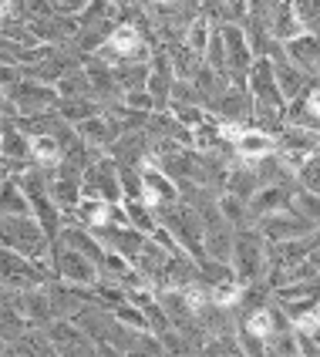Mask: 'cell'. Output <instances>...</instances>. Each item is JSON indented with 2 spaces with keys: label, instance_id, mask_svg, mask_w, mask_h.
<instances>
[{
  "label": "cell",
  "instance_id": "cell-1",
  "mask_svg": "<svg viewBox=\"0 0 320 357\" xmlns=\"http://www.w3.org/2000/svg\"><path fill=\"white\" fill-rule=\"evenodd\" d=\"M270 257H273V243L263 236L257 226H243L236 229V239H233V273L243 287L250 283H260V280L270 277Z\"/></svg>",
  "mask_w": 320,
  "mask_h": 357
},
{
  "label": "cell",
  "instance_id": "cell-2",
  "mask_svg": "<svg viewBox=\"0 0 320 357\" xmlns=\"http://www.w3.org/2000/svg\"><path fill=\"white\" fill-rule=\"evenodd\" d=\"M0 239L7 250H17L31 259H44L51 263V246L54 239L47 236V229L40 226V219L34 213L27 216H3L0 219Z\"/></svg>",
  "mask_w": 320,
  "mask_h": 357
},
{
  "label": "cell",
  "instance_id": "cell-3",
  "mask_svg": "<svg viewBox=\"0 0 320 357\" xmlns=\"http://www.w3.org/2000/svg\"><path fill=\"white\" fill-rule=\"evenodd\" d=\"M155 44L148 40V34L142 31V24L135 20H121L119 27L112 31V38L95 51V58L119 68V64H135V61H152Z\"/></svg>",
  "mask_w": 320,
  "mask_h": 357
},
{
  "label": "cell",
  "instance_id": "cell-4",
  "mask_svg": "<svg viewBox=\"0 0 320 357\" xmlns=\"http://www.w3.org/2000/svg\"><path fill=\"white\" fill-rule=\"evenodd\" d=\"M0 270H3V287L7 290H27V287H40V283L58 280L51 263L31 259L17 253V250H7V246H3V257H0Z\"/></svg>",
  "mask_w": 320,
  "mask_h": 357
},
{
  "label": "cell",
  "instance_id": "cell-5",
  "mask_svg": "<svg viewBox=\"0 0 320 357\" xmlns=\"http://www.w3.org/2000/svg\"><path fill=\"white\" fill-rule=\"evenodd\" d=\"M51 266H54L58 280L75 283V287H95L101 280L98 259H91L88 253H81V250L64 246L58 239H54V246H51Z\"/></svg>",
  "mask_w": 320,
  "mask_h": 357
},
{
  "label": "cell",
  "instance_id": "cell-6",
  "mask_svg": "<svg viewBox=\"0 0 320 357\" xmlns=\"http://www.w3.org/2000/svg\"><path fill=\"white\" fill-rule=\"evenodd\" d=\"M81 189H84V196L108 199V202H121V199H125V192H121V169H119V162L112 159L108 152H105V155H98V159L84 169V176H81Z\"/></svg>",
  "mask_w": 320,
  "mask_h": 357
},
{
  "label": "cell",
  "instance_id": "cell-7",
  "mask_svg": "<svg viewBox=\"0 0 320 357\" xmlns=\"http://www.w3.org/2000/svg\"><path fill=\"white\" fill-rule=\"evenodd\" d=\"M220 31H222V40H226V75H229V81H236V84H246L253 64H257L250 38H246L243 24H233V20L222 24Z\"/></svg>",
  "mask_w": 320,
  "mask_h": 357
},
{
  "label": "cell",
  "instance_id": "cell-8",
  "mask_svg": "<svg viewBox=\"0 0 320 357\" xmlns=\"http://www.w3.org/2000/svg\"><path fill=\"white\" fill-rule=\"evenodd\" d=\"M314 152H320V132L303 128V125H290V121H287L283 132L277 135V155L297 172Z\"/></svg>",
  "mask_w": 320,
  "mask_h": 357
},
{
  "label": "cell",
  "instance_id": "cell-9",
  "mask_svg": "<svg viewBox=\"0 0 320 357\" xmlns=\"http://www.w3.org/2000/svg\"><path fill=\"white\" fill-rule=\"evenodd\" d=\"M3 98H14L20 115H34V112H51L61 105V91L58 84H47L38 78H24L17 88L3 91Z\"/></svg>",
  "mask_w": 320,
  "mask_h": 357
},
{
  "label": "cell",
  "instance_id": "cell-10",
  "mask_svg": "<svg viewBox=\"0 0 320 357\" xmlns=\"http://www.w3.org/2000/svg\"><path fill=\"white\" fill-rule=\"evenodd\" d=\"M250 95L257 101V108H277V112H287V98L280 91V81H277V71H273V61L270 58H257L253 71H250V81H246Z\"/></svg>",
  "mask_w": 320,
  "mask_h": 357
},
{
  "label": "cell",
  "instance_id": "cell-11",
  "mask_svg": "<svg viewBox=\"0 0 320 357\" xmlns=\"http://www.w3.org/2000/svg\"><path fill=\"white\" fill-rule=\"evenodd\" d=\"M209 112H213V115H220V119H226V121H236V125H253L257 101H253V95H250V88H246V84L229 81V84H226V91L209 105Z\"/></svg>",
  "mask_w": 320,
  "mask_h": 357
},
{
  "label": "cell",
  "instance_id": "cell-12",
  "mask_svg": "<svg viewBox=\"0 0 320 357\" xmlns=\"http://www.w3.org/2000/svg\"><path fill=\"white\" fill-rule=\"evenodd\" d=\"M253 226H257L270 243H287V239H297V236H310V233L317 229V226H314V222H307L294 206H290V209H283V213H273V216L257 219Z\"/></svg>",
  "mask_w": 320,
  "mask_h": 357
},
{
  "label": "cell",
  "instance_id": "cell-13",
  "mask_svg": "<svg viewBox=\"0 0 320 357\" xmlns=\"http://www.w3.org/2000/svg\"><path fill=\"white\" fill-rule=\"evenodd\" d=\"M294 192H297V178H287V182H270V185H260L253 199H250V213H253V222L263 216H273V213H283L290 209L294 202Z\"/></svg>",
  "mask_w": 320,
  "mask_h": 357
},
{
  "label": "cell",
  "instance_id": "cell-14",
  "mask_svg": "<svg viewBox=\"0 0 320 357\" xmlns=\"http://www.w3.org/2000/svg\"><path fill=\"white\" fill-rule=\"evenodd\" d=\"M270 61H273V71H277V81H280V91H283V98L287 101L307 95V91H310V84L317 81V75H310V71L300 68L294 58H287V51H283V47Z\"/></svg>",
  "mask_w": 320,
  "mask_h": 357
},
{
  "label": "cell",
  "instance_id": "cell-15",
  "mask_svg": "<svg viewBox=\"0 0 320 357\" xmlns=\"http://www.w3.org/2000/svg\"><path fill=\"white\" fill-rule=\"evenodd\" d=\"M78 132H81V139L88 142L91 149H101V152H108L115 142L121 139V121L112 115V112H98V115H91V119H84L78 121Z\"/></svg>",
  "mask_w": 320,
  "mask_h": 357
},
{
  "label": "cell",
  "instance_id": "cell-16",
  "mask_svg": "<svg viewBox=\"0 0 320 357\" xmlns=\"http://www.w3.org/2000/svg\"><path fill=\"white\" fill-rule=\"evenodd\" d=\"M176 257V253H172V250H165V246H162L159 239H145V246H142V253L135 259H132V263H135V270H139L142 277L148 280V283H152V287H155V290H159L162 283H165V273H169V259Z\"/></svg>",
  "mask_w": 320,
  "mask_h": 357
},
{
  "label": "cell",
  "instance_id": "cell-17",
  "mask_svg": "<svg viewBox=\"0 0 320 357\" xmlns=\"http://www.w3.org/2000/svg\"><path fill=\"white\" fill-rule=\"evenodd\" d=\"M142 182H145V192H142V199H145L148 206H162V202L179 199V182L169 176L159 162L148 159L145 165H142Z\"/></svg>",
  "mask_w": 320,
  "mask_h": 357
},
{
  "label": "cell",
  "instance_id": "cell-18",
  "mask_svg": "<svg viewBox=\"0 0 320 357\" xmlns=\"http://www.w3.org/2000/svg\"><path fill=\"white\" fill-rule=\"evenodd\" d=\"M17 307L24 310V317L31 320L34 327H47L51 320L58 317V314H54V303H51V290H47V283H40V287H27V290H17Z\"/></svg>",
  "mask_w": 320,
  "mask_h": 357
},
{
  "label": "cell",
  "instance_id": "cell-19",
  "mask_svg": "<svg viewBox=\"0 0 320 357\" xmlns=\"http://www.w3.org/2000/svg\"><path fill=\"white\" fill-rule=\"evenodd\" d=\"M108 155L119 162V165H145L148 155H152V139H148L145 128H139V132H121V139L108 149Z\"/></svg>",
  "mask_w": 320,
  "mask_h": 357
},
{
  "label": "cell",
  "instance_id": "cell-20",
  "mask_svg": "<svg viewBox=\"0 0 320 357\" xmlns=\"http://www.w3.org/2000/svg\"><path fill=\"white\" fill-rule=\"evenodd\" d=\"M277 152V135L263 132V128H243V135L236 139V155L246 162H257V159H266Z\"/></svg>",
  "mask_w": 320,
  "mask_h": 357
},
{
  "label": "cell",
  "instance_id": "cell-21",
  "mask_svg": "<svg viewBox=\"0 0 320 357\" xmlns=\"http://www.w3.org/2000/svg\"><path fill=\"white\" fill-rule=\"evenodd\" d=\"M3 159H14V162H34L31 152H34V139L24 132L17 125V119H3Z\"/></svg>",
  "mask_w": 320,
  "mask_h": 357
},
{
  "label": "cell",
  "instance_id": "cell-22",
  "mask_svg": "<svg viewBox=\"0 0 320 357\" xmlns=\"http://www.w3.org/2000/svg\"><path fill=\"white\" fill-rule=\"evenodd\" d=\"M283 51H287V58H294L300 68H307L314 75V68H317V61H320V34L317 31H303V34L287 40Z\"/></svg>",
  "mask_w": 320,
  "mask_h": 357
},
{
  "label": "cell",
  "instance_id": "cell-23",
  "mask_svg": "<svg viewBox=\"0 0 320 357\" xmlns=\"http://www.w3.org/2000/svg\"><path fill=\"white\" fill-rule=\"evenodd\" d=\"M0 213L3 216H27V213H34V206H31V199L24 192V185H20L17 176H3V189H0Z\"/></svg>",
  "mask_w": 320,
  "mask_h": 357
},
{
  "label": "cell",
  "instance_id": "cell-24",
  "mask_svg": "<svg viewBox=\"0 0 320 357\" xmlns=\"http://www.w3.org/2000/svg\"><path fill=\"white\" fill-rule=\"evenodd\" d=\"M58 91H61V98H95V88H91L84 61L71 64V68L64 71V78L58 81Z\"/></svg>",
  "mask_w": 320,
  "mask_h": 357
},
{
  "label": "cell",
  "instance_id": "cell-25",
  "mask_svg": "<svg viewBox=\"0 0 320 357\" xmlns=\"http://www.w3.org/2000/svg\"><path fill=\"white\" fill-rule=\"evenodd\" d=\"M222 24H216V20H209L206 14H196V17L189 20V27H185V44L192 47V51H199L202 58H206V47H209V40H213V34L220 31Z\"/></svg>",
  "mask_w": 320,
  "mask_h": 357
},
{
  "label": "cell",
  "instance_id": "cell-26",
  "mask_svg": "<svg viewBox=\"0 0 320 357\" xmlns=\"http://www.w3.org/2000/svg\"><path fill=\"white\" fill-rule=\"evenodd\" d=\"M34 165L40 169H58L64 162V145L58 135H34V152H31Z\"/></svg>",
  "mask_w": 320,
  "mask_h": 357
},
{
  "label": "cell",
  "instance_id": "cell-27",
  "mask_svg": "<svg viewBox=\"0 0 320 357\" xmlns=\"http://www.w3.org/2000/svg\"><path fill=\"white\" fill-rule=\"evenodd\" d=\"M125 202V213H128V222L142 229V233H155L159 229V213H155V206H148L145 199H121Z\"/></svg>",
  "mask_w": 320,
  "mask_h": 357
},
{
  "label": "cell",
  "instance_id": "cell-28",
  "mask_svg": "<svg viewBox=\"0 0 320 357\" xmlns=\"http://www.w3.org/2000/svg\"><path fill=\"white\" fill-rule=\"evenodd\" d=\"M58 112L71 121V125H78V121H84V119H91V115H98V112H105V105H101L98 98H61Z\"/></svg>",
  "mask_w": 320,
  "mask_h": 357
},
{
  "label": "cell",
  "instance_id": "cell-29",
  "mask_svg": "<svg viewBox=\"0 0 320 357\" xmlns=\"http://www.w3.org/2000/svg\"><path fill=\"white\" fill-rule=\"evenodd\" d=\"M220 209L222 216L229 219L236 229H243V226H253V213H250V199L243 196H233V192H222L220 196Z\"/></svg>",
  "mask_w": 320,
  "mask_h": 357
},
{
  "label": "cell",
  "instance_id": "cell-30",
  "mask_svg": "<svg viewBox=\"0 0 320 357\" xmlns=\"http://www.w3.org/2000/svg\"><path fill=\"white\" fill-rule=\"evenodd\" d=\"M115 78H119L121 91H142L148 88V61H135V64H119L115 68Z\"/></svg>",
  "mask_w": 320,
  "mask_h": 357
},
{
  "label": "cell",
  "instance_id": "cell-31",
  "mask_svg": "<svg viewBox=\"0 0 320 357\" xmlns=\"http://www.w3.org/2000/svg\"><path fill=\"white\" fill-rule=\"evenodd\" d=\"M297 213H300L307 222H314L320 229V192H314V189H303L300 182H297V192H294V202H290Z\"/></svg>",
  "mask_w": 320,
  "mask_h": 357
},
{
  "label": "cell",
  "instance_id": "cell-32",
  "mask_svg": "<svg viewBox=\"0 0 320 357\" xmlns=\"http://www.w3.org/2000/svg\"><path fill=\"white\" fill-rule=\"evenodd\" d=\"M266 354H300V340H297V327H287L280 334L266 340Z\"/></svg>",
  "mask_w": 320,
  "mask_h": 357
},
{
  "label": "cell",
  "instance_id": "cell-33",
  "mask_svg": "<svg viewBox=\"0 0 320 357\" xmlns=\"http://www.w3.org/2000/svg\"><path fill=\"white\" fill-rule=\"evenodd\" d=\"M290 3H294L297 17L303 20V27L320 34V0H290Z\"/></svg>",
  "mask_w": 320,
  "mask_h": 357
},
{
  "label": "cell",
  "instance_id": "cell-34",
  "mask_svg": "<svg viewBox=\"0 0 320 357\" xmlns=\"http://www.w3.org/2000/svg\"><path fill=\"white\" fill-rule=\"evenodd\" d=\"M297 182H300L303 189H314V192H320V152H314V155H310V159L297 169Z\"/></svg>",
  "mask_w": 320,
  "mask_h": 357
},
{
  "label": "cell",
  "instance_id": "cell-35",
  "mask_svg": "<svg viewBox=\"0 0 320 357\" xmlns=\"http://www.w3.org/2000/svg\"><path fill=\"white\" fill-rule=\"evenodd\" d=\"M236 337H240V351H243V354H266V340L257 337L253 331L240 327V331H236Z\"/></svg>",
  "mask_w": 320,
  "mask_h": 357
},
{
  "label": "cell",
  "instance_id": "cell-36",
  "mask_svg": "<svg viewBox=\"0 0 320 357\" xmlns=\"http://www.w3.org/2000/svg\"><path fill=\"white\" fill-rule=\"evenodd\" d=\"M314 75H317V78H320V61H317V68H314Z\"/></svg>",
  "mask_w": 320,
  "mask_h": 357
},
{
  "label": "cell",
  "instance_id": "cell-37",
  "mask_svg": "<svg viewBox=\"0 0 320 357\" xmlns=\"http://www.w3.org/2000/svg\"><path fill=\"white\" fill-rule=\"evenodd\" d=\"M54 3H58V7H61V3H64V0H54Z\"/></svg>",
  "mask_w": 320,
  "mask_h": 357
}]
</instances>
